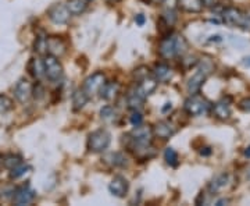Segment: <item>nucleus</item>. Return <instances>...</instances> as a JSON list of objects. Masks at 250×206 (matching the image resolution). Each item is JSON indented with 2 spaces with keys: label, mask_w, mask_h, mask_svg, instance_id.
I'll use <instances>...</instances> for the list:
<instances>
[{
  "label": "nucleus",
  "mask_w": 250,
  "mask_h": 206,
  "mask_svg": "<svg viewBox=\"0 0 250 206\" xmlns=\"http://www.w3.org/2000/svg\"><path fill=\"white\" fill-rule=\"evenodd\" d=\"M188 52L187 39L179 34H171L163 38L159 45V54L166 60H171Z\"/></svg>",
  "instance_id": "nucleus-1"
},
{
  "label": "nucleus",
  "mask_w": 250,
  "mask_h": 206,
  "mask_svg": "<svg viewBox=\"0 0 250 206\" xmlns=\"http://www.w3.org/2000/svg\"><path fill=\"white\" fill-rule=\"evenodd\" d=\"M211 71H213V64L210 63V62H202V63L199 64L196 72L188 81V92L190 95L199 93V91L203 87V84L208 78V75L211 74Z\"/></svg>",
  "instance_id": "nucleus-2"
},
{
  "label": "nucleus",
  "mask_w": 250,
  "mask_h": 206,
  "mask_svg": "<svg viewBox=\"0 0 250 206\" xmlns=\"http://www.w3.org/2000/svg\"><path fill=\"white\" fill-rule=\"evenodd\" d=\"M184 109H185V112H187L189 116H205V114H207V113L211 110V103H210L206 98H203L202 95L195 93V95H190V96L185 100Z\"/></svg>",
  "instance_id": "nucleus-3"
},
{
  "label": "nucleus",
  "mask_w": 250,
  "mask_h": 206,
  "mask_svg": "<svg viewBox=\"0 0 250 206\" xmlns=\"http://www.w3.org/2000/svg\"><path fill=\"white\" fill-rule=\"evenodd\" d=\"M111 143V134L106 128H100L93 133H90L88 137V149L92 153L104 152Z\"/></svg>",
  "instance_id": "nucleus-4"
},
{
  "label": "nucleus",
  "mask_w": 250,
  "mask_h": 206,
  "mask_svg": "<svg viewBox=\"0 0 250 206\" xmlns=\"http://www.w3.org/2000/svg\"><path fill=\"white\" fill-rule=\"evenodd\" d=\"M153 128L149 126H136L134 127V130L129 133L128 138L131 141L129 146H147L152 145L153 139Z\"/></svg>",
  "instance_id": "nucleus-5"
},
{
  "label": "nucleus",
  "mask_w": 250,
  "mask_h": 206,
  "mask_svg": "<svg viewBox=\"0 0 250 206\" xmlns=\"http://www.w3.org/2000/svg\"><path fill=\"white\" fill-rule=\"evenodd\" d=\"M43 64H45V77L50 82H59L64 75V69L60 63L59 57L53 54H45L43 57Z\"/></svg>",
  "instance_id": "nucleus-6"
},
{
  "label": "nucleus",
  "mask_w": 250,
  "mask_h": 206,
  "mask_svg": "<svg viewBox=\"0 0 250 206\" xmlns=\"http://www.w3.org/2000/svg\"><path fill=\"white\" fill-rule=\"evenodd\" d=\"M104 84H106V75H104V72L96 71L85 80L82 88L89 95L90 98V96H95L96 93H99Z\"/></svg>",
  "instance_id": "nucleus-7"
},
{
  "label": "nucleus",
  "mask_w": 250,
  "mask_h": 206,
  "mask_svg": "<svg viewBox=\"0 0 250 206\" xmlns=\"http://www.w3.org/2000/svg\"><path fill=\"white\" fill-rule=\"evenodd\" d=\"M47 16H49V20L52 23H54V24L64 25V24H67L70 21L71 13H70V10L67 9V4L56 3V4H53L50 9L47 10Z\"/></svg>",
  "instance_id": "nucleus-8"
},
{
  "label": "nucleus",
  "mask_w": 250,
  "mask_h": 206,
  "mask_svg": "<svg viewBox=\"0 0 250 206\" xmlns=\"http://www.w3.org/2000/svg\"><path fill=\"white\" fill-rule=\"evenodd\" d=\"M36 192L35 189L31 188L29 184H24L20 188L16 189L14 195H13V204L17 206H25L32 204L35 201Z\"/></svg>",
  "instance_id": "nucleus-9"
},
{
  "label": "nucleus",
  "mask_w": 250,
  "mask_h": 206,
  "mask_svg": "<svg viewBox=\"0 0 250 206\" xmlns=\"http://www.w3.org/2000/svg\"><path fill=\"white\" fill-rule=\"evenodd\" d=\"M34 93V85L28 78H20L14 87V98L20 103H27Z\"/></svg>",
  "instance_id": "nucleus-10"
},
{
  "label": "nucleus",
  "mask_w": 250,
  "mask_h": 206,
  "mask_svg": "<svg viewBox=\"0 0 250 206\" xmlns=\"http://www.w3.org/2000/svg\"><path fill=\"white\" fill-rule=\"evenodd\" d=\"M147 95L142 91L139 85H136L134 90H131L126 95V105L131 110H141L145 105V100Z\"/></svg>",
  "instance_id": "nucleus-11"
},
{
  "label": "nucleus",
  "mask_w": 250,
  "mask_h": 206,
  "mask_svg": "<svg viewBox=\"0 0 250 206\" xmlns=\"http://www.w3.org/2000/svg\"><path fill=\"white\" fill-rule=\"evenodd\" d=\"M108 191L113 197L125 198L129 191V183L123 176H116L108 184Z\"/></svg>",
  "instance_id": "nucleus-12"
},
{
  "label": "nucleus",
  "mask_w": 250,
  "mask_h": 206,
  "mask_svg": "<svg viewBox=\"0 0 250 206\" xmlns=\"http://www.w3.org/2000/svg\"><path fill=\"white\" fill-rule=\"evenodd\" d=\"M175 127L171 124L170 121L167 120H163V121H159L156 123V126L153 127V135L160 138L161 141H167L170 139L172 135L175 134Z\"/></svg>",
  "instance_id": "nucleus-13"
},
{
  "label": "nucleus",
  "mask_w": 250,
  "mask_h": 206,
  "mask_svg": "<svg viewBox=\"0 0 250 206\" xmlns=\"http://www.w3.org/2000/svg\"><path fill=\"white\" fill-rule=\"evenodd\" d=\"M243 18H245V14L236 7H228L223 11L224 23L231 27H242Z\"/></svg>",
  "instance_id": "nucleus-14"
},
{
  "label": "nucleus",
  "mask_w": 250,
  "mask_h": 206,
  "mask_svg": "<svg viewBox=\"0 0 250 206\" xmlns=\"http://www.w3.org/2000/svg\"><path fill=\"white\" fill-rule=\"evenodd\" d=\"M213 114H214L218 120H228L231 117V102L229 99L223 98L221 100H218L217 103H214L211 106Z\"/></svg>",
  "instance_id": "nucleus-15"
},
{
  "label": "nucleus",
  "mask_w": 250,
  "mask_h": 206,
  "mask_svg": "<svg viewBox=\"0 0 250 206\" xmlns=\"http://www.w3.org/2000/svg\"><path fill=\"white\" fill-rule=\"evenodd\" d=\"M65 50H67V46L62 38H57V36L47 38V54H53L56 57H60L65 53Z\"/></svg>",
  "instance_id": "nucleus-16"
},
{
  "label": "nucleus",
  "mask_w": 250,
  "mask_h": 206,
  "mask_svg": "<svg viewBox=\"0 0 250 206\" xmlns=\"http://www.w3.org/2000/svg\"><path fill=\"white\" fill-rule=\"evenodd\" d=\"M153 77L159 82H168L172 78V69H171L168 64L166 63H159L154 66L153 69Z\"/></svg>",
  "instance_id": "nucleus-17"
},
{
  "label": "nucleus",
  "mask_w": 250,
  "mask_h": 206,
  "mask_svg": "<svg viewBox=\"0 0 250 206\" xmlns=\"http://www.w3.org/2000/svg\"><path fill=\"white\" fill-rule=\"evenodd\" d=\"M28 71L36 80H41L42 77H45V64H43V60L39 59V57L31 59V62L28 64Z\"/></svg>",
  "instance_id": "nucleus-18"
},
{
  "label": "nucleus",
  "mask_w": 250,
  "mask_h": 206,
  "mask_svg": "<svg viewBox=\"0 0 250 206\" xmlns=\"http://www.w3.org/2000/svg\"><path fill=\"white\" fill-rule=\"evenodd\" d=\"M104 161L113 167H125L128 164L126 156L121 152H110L104 156Z\"/></svg>",
  "instance_id": "nucleus-19"
},
{
  "label": "nucleus",
  "mask_w": 250,
  "mask_h": 206,
  "mask_svg": "<svg viewBox=\"0 0 250 206\" xmlns=\"http://www.w3.org/2000/svg\"><path fill=\"white\" fill-rule=\"evenodd\" d=\"M118 92H120V84H117V82H106L99 93H100V96L104 100H113V99H116Z\"/></svg>",
  "instance_id": "nucleus-20"
},
{
  "label": "nucleus",
  "mask_w": 250,
  "mask_h": 206,
  "mask_svg": "<svg viewBox=\"0 0 250 206\" xmlns=\"http://www.w3.org/2000/svg\"><path fill=\"white\" fill-rule=\"evenodd\" d=\"M89 100V95L83 91V88L81 90H77L72 95V109L77 112V110H81V109L85 108V105L88 103Z\"/></svg>",
  "instance_id": "nucleus-21"
},
{
  "label": "nucleus",
  "mask_w": 250,
  "mask_h": 206,
  "mask_svg": "<svg viewBox=\"0 0 250 206\" xmlns=\"http://www.w3.org/2000/svg\"><path fill=\"white\" fill-rule=\"evenodd\" d=\"M228 181H229V176H228L227 173H223V174L217 176V177L208 184V191H210L211 194H217L218 191H221V189L228 184Z\"/></svg>",
  "instance_id": "nucleus-22"
},
{
  "label": "nucleus",
  "mask_w": 250,
  "mask_h": 206,
  "mask_svg": "<svg viewBox=\"0 0 250 206\" xmlns=\"http://www.w3.org/2000/svg\"><path fill=\"white\" fill-rule=\"evenodd\" d=\"M179 7L188 13H200L205 6L202 0H179Z\"/></svg>",
  "instance_id": "nucleus-23"
},
{
  "label": "nucleus",
  "mask_w": 250,
  "mask_h": 206,
  "mask_svg": "<svg viewBox=\"0 0 250 206\" xmlns=\"http://www.w3.org/2000/svg\"><path fill=\"white\" fill-rule=\"evenodd\" d=\"M67 9L70 10L71 16H80L88 9L86 0H67Z\"/></svg>",
  "instance_id": "nucleus-24"
},
{
  "label": "nucleus",
  "mask_w": 250,
  "mask_h": 206,
  "mask_svg": "<svg viewBox=\"0 0 250 206\" xmlns=\"http://www.w3.org/2000/svg\"><path fill=\"white\" fill-rule=\"evenodd\" d=\"M157 84H159V81L156 80L154 77H153V74H150V75H147L146 78H143L142 81H139V87L142 88V91L149 96V95H152L153 92L156 91V88H157Z\"/></svg>",
  "instance_id": "nucleus-25"
},
{
  "label": "nucleus",
  "mask_w": 250,
  "mask_h": 206,
  "mask_svg": "<svg viewBox=\"0 0 250 206\" xmlns=\"http://www.w3.org/2000/svg\"><path fill=\"white\" fill-rule=\"evenodd\" d=\"M24 160H22V158L20 156V155H16V153H9V155H6V156H3V166L6 167V169H14V167H17L20 164H22Z\"/></svg>",
  "instance_id": "nucleus-26"
},
{
  "label": "nucleus",
  "mask_w": 250,
  "mask_h": 206,
  "mask_svg": "<svg viewBox=\"0 0 250 206\" xmlns=\"http://www.w3.org/2000/svg\"><path fill=\"white\" fill-rule=\"evenodd\" d=\"M164 159L167 161V164L171 167H177L179 163L178 152L174 149V148H167L166 152H164Z\"/></svg>",
  "instance_id": "nucleus-27"
},
{
  "label": "nucleus",
  "mask_w": 250,
  "mask_h": 206,
  "mask_svg": "<svg viewBox=\"0 0 250 206\" xmlns=\"http://www.w3.org/2000/svg\"><path fill=\"white\" fill-rule=\"evenodd\" d=\"M100 117H102L103 121L111 123V121H114L117 118V110L113 106L107 105V106L102 108V110H100Z\"/></svg>",
  "instance_id": "nucleus-28"
},
{
  "label": "nucleus",
  "mask_w": 250,
  "mask_h": 206,
  "mask_svg": "<svg viewBox=\"0 0 250 206\" xmlns=\"http://www.w3.org/2000/svg\"><path fill=\"white\" fill-rule=\"evenodd\" d=\"M34 47L38 54H47V36H38Z\"/></svg>",
  "instance_id": "nucleus-29"
},
{
  "label": "nucleus",
  "mask_w": 250,
  "mask_h": 206,
  "mask_svg": "<svg viewBox=\"0 0 250 206\" xmlns=\"http://www.w3.org/2000/svg\"><path fill=\"white\" fill-rule=\"evenodd\" d=\"M31 170V166H28V164H20L17 167H14V169H11L10 170V179L16 180V179H20V177H22L25 173Z\"/></svg>",
  "instance_id": "nucleus-30"
},
{
  "label": "nucleus",
  "mask_w": 250,
  "mask_h": 206,
  "mask_svg": "<svg viewBox=\"0 0 250 206\" xmlns=\"http://www.w3.org/2000/svg\"><path fill=\"white\" fill-rule=\"evenodd\" d=\"M13 109V100L7 95H0V116L9 113Z\"/></svg>",
  "instance_id": "nucleus-31"
},
{
  "label": "nucleus",
  "mask_w": 250,
  "mask_h": 206,
  "mask_svg": "<svg viewBox=\"0 0 250 206\" xmlns=\"http://www.w3.org/2000/svg\"><path fill=\"white\" fill-rule=\"evenodd\" d=\"M161 7L167 11H177L179 7V0H161Z\"/></svg>",
  "instance_id": "nucleus-32"
},
{
  "label": "nucleus",
  "mask_w": 250,
  "mask_h": 206,
  "mask_svg": "<svg viewBox=\"0 0 250 206\" xmlns=\"http://www.w3.org/2000/svg\"><path fill=\"white\" fill-rule=\"evenodd\" d=\"M129 121H131V124L134 127L143 124V116L139 113V110H134L132 112V114L129 117Z\"/></svg>",
  "instance_id": "nucleus-33"
},
{
  "label": "nucleus",
  "mask_w": 250,
  "mask_h": 206,
  "mask_svg": "<svg viewBox=\"0 0 250 206\" xmlns=\"http://www.w3.org/2000/svg\"><path fill=\"white\" fill-rule=\"evenodd\" d=\"M147 75H150V72H149V70L146 67H139L138 70H135V78H136L138 82L142 81L143 78H146Z\"/></svg>",
  "instance_id": "nucleus-34"
},
{
  "label": "nucleus",
  "mask_w": 250,
  "mask_h": 206,
  "mask_svg": "<svg viewBox=\"0 0 250 206\" xmlns=\"http://www.w3.org/2000/svg\"><path fill=\"white\" fill-rule=\"evenodd\" d=\"M135 23H136V24H138L139 27H142L143 24L146 23V17H145L143 14H138V16L135 17Z\"/></svg>",
  "instance_id": "nucleus-35"
},
{
  "label": "nucleus",
  "mask_w": 250,
  "mask_h": 206,
  "mask_svg": "<svg viewBox=\"0 0 250 206\" xmlns=\"http://www.w3.org/2000/svg\"><path fill=\"white\" fill-rule=\"evenodd\" d=\"M241 108L243 109V110H246V112H250V98L242 100Z\"/></svg>",
  "instance_id": "nucleus-36"
},
{
  "label": "nucleus",
  "mask_w": 250,
  "mask_h": 206,
  "mask_svg": "<svg viewBox=\"0 0 250 206\" xmlns=\"http://www.w3.org/2000/svg\"><path fill=\"white\" fill-rule=\"evenodd\" d=\"M203 1V6H206V7H213L215 3V0H202Z\"/></svg>",
  "instance_id": "nucleus-37"
},
{
  "label": "nucleus",
  "mask_w": 250,
  "mask_h": 206,
  "mask_svg": "<svg viewBox=\"0 0 250 206\" xmlns=\"http://www.w3.org/2000/svg\"><path fill=\"white\" fill-rule=\"evenodd\" d=\"M171 108H172V105H171V103H166V106L161 109V112H163V113H166L167 110H171Z\"/></svg>",
  "instance_id": "nucleus-38"
},
{
  "label": "nucleus",
  "mask_w": 250,
  "mask_h": 206,
  "mask_svg": "<svg viewBox=\"0 0 250 206\" xmlns=\"http://www.w3.org/2000/svg\"><path fill=\"white\" fill-rule=\"evenodd\" d=\"M228 202H229L228 199H221V201L217 202V205H223V204H228Z\"/></svg>",
  "instance_id": "nucleus-39"
},
{
  "label": "nucleus",
  "mask_w": 250,
  "mask_h": 206,
  "mask_svg": "<svg viewBox=\"0 0 250 206\" xmlns=\"http://www.w3.org/2000/svg\"><path fill=\"white\" fill-rule=\"evenodd\" d=\"M245 156H248V158H250V146L245 151Z\"/></svg>",
  "instance_id": "nucleus-40"
},
{
  "label": "nucleus",
  "mask_w": 250,
  "mask_h": 206,
  "mask_svg": "<svg viewBox=\"0 0 250 206\" xmlns=\"http://www.w3.org/2000/svg\"><path fill=\"white\" fill-rule=\"evenodd\" d=\"M149 3H154V4H157V3H161V0H147Z\"/></svg>",
  "instance_id": "nucleus-41"
},
{
  "label": "nucleus",
  "mask_w": 250,
  "mask_h": 206,
  "mask_svg": "<svg viewBox=\"0 0 250 206\" xmlns=\"http://www.w3.org/2000/svg\"><path fill=\"white\" fill-rule=\"evenodd\" d=\"M1 164H3V156L0 155V166H1Z\"/></svg>",
  "instance_id": "nucleus-42"
},
{
  "label": "nucleus",
  "mask_w": 250,
  "mask_h": 206,
  "mask_svg": "<svg viewBox=\"0 0 250 206\" xmlns=\"http://www.w3.org/2000/svg\"><path fill=\"white\" fill-rule=\"evenodd\" d=\"M89 1H90V0H89Z\"/></svg>",
  "instance_id": "nucleus-43"
}]
</instances>
